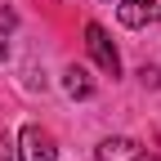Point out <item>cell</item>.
<instances>
[{
    "label": "cell",
    "mask_w": 161,
    "mask_h": 161,
    "mask_svg": "<svg viewBox=\"0 0 161 161\" xmlns=\"http://www.w3.org/2000/svg\"><path fill=\"white\" fill-rule=\"evenodd\" d=\"M0 27H14V14L9 9H0Z\"/></svg>",
    "instance_id": "obj_7"
},
{
    "label": "cell",
    "mask_w": 161,
    "mask_h": 161,
    "mask_svg": "<svg viewBox=\"0 0 161 161\" xmlns=\"http://www.w3.org/2000/svg\"><path fill=\"white\" fill-rule=\"evenodd\" d=\"M63 85H67L72 98H90V94H94V80H90L85 67H67V72H63Z\"/></svg>",
    "instance_id": "obj_5"
},
{
    "label": "cell",
    "mask_w": 161,
    "mask_h": 161,
    "mask_svg": "<svg viewBox=\"0 0 161 161\" xmlns=\"http://www.w3.org/2000/svg\"><path fill=\"white\" fill-rule=\"evenodd\" d=\"M85 49H90V58L98 63V72L121 76V54H116V45L108 40V31L98 27V23H90V27H85Z\"/></svg>",
    "instance_id": "obj_2"
},
{
    "label": "cell",
    "mask_w": 161,
    "mask_h": 161,
    "mask_svg": "<svg viewBox=\"0 0 161 161\" xmlns=\"http://www.w3.org/2000/svg\"><path fill=\"white\" fill-rule=\"evenodd\" d=\"M139 76H143V85H152V90L161 85V72H157V67H143V72H139Z\"/></svg>",
    "instance_id": "obj_6"
},
{
    "label": "cell",
    "mask_w": 161,
    "mask_h": 161,
    "mask_svg": "<svg viewBox=\"0 0 161 161\" xmlns=\"http://www.w3.org/2000/svg\"><path fill=\"white\" fill-rule=\"evenodd\" d=\"M0 161H9V143H5V139H0Z\"/></svg>",
    "instance_id": "obj_9"
},
{
    "label": "cell",
    "mask_w": 161,
    "mask_h": 161,
    "mask_svg": "<svg viewBox=\"0 0 161 161\" xmlns=\"http://www.w3.org/2000/svg\"><path fill=\"white\" fill-rule=\"evenodd\" d=\"M98 161H161V157L143 152L134 139H103L98 143Z\"/></svg>",
    "instance_id": "obj_4"
},
{
    "label": "cell",
    "mask_w": 161,
    "mask_h": 161,
    "mask_svg": "<svg viewBox=\"0 0 161 161\" xmlns=\"http://www.w3.org/2000/svg\"><path fill=\"white\" fill-rule=\"evenodd\" d=\"M5 58H9V45H5V36H0V63H5Z\"/></svg>",
    "instance_id": "obj_8"
},
{
    "label": "cell",
    "mask_w": 161,
    "mask_h": 161,
    "mask_svg": "<svg viewBox=\"0 0 161 161\" xmlns=\"http://www.w3.org/2000/svg\"><path fill=\"white\" fill-rule=\"evenodd\" d=\"M116 18L125 27H152V23H161V0H121Z\"/></svg>",
    "instance_id": "obj_3"
},
{
    "label": "cell",
    "mask_w": 161,
    "mask_h": 161,
    "mask_svg": "<svg viewBox=\"0 0 161 161\" xmlns=\"http://www.w3.org/2000/svg\"><path fill=\"white\" fill-rule=\"evenodd\" d=\"M18 161H58V143L45 125H23L18 134Z\"/></svg>",
    "instance_id": "obj_1"
}]
</instances>
